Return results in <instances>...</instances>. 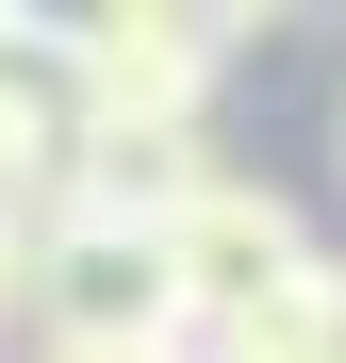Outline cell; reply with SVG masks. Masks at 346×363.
I'll return each instance as SVG.
<instances>
[{"mask_svg": "<svg viewBox=\"0 0 346 363\" xmlns=\"http://www.w3.org/2000/svg\"><path fill=\"white\" fill-rule=\"evenodd\" d=\"M17 330H182V281H165V199L50 182V199L17 215Z\"/></svg>", "mask_w": 346, "mask_h": 363, "instance_id": "6da1fadb", "label": "cell"}, {"mask_svg": "<svg viewBox=\"0 0 346 363\" xmlns=\"http://www.w3.org/2000/svg\"><path fill=\"white\" fill-rule=\"evenodd\" d=\"M198 363H330V264H297V281H264L248 314H214V330H182Z\"/></svg>", "mask_w": 346, "mask_h": 363, "instance_id": "277c9868", "label": "cell"}, {"mask_svg": "<svg viewBox=\"0 0 346 363\" xmlns=\"http://www.w3.org/2000/svg\"><path fill=\"white\" fill-rule=\"evenodd\" d=\"M17 363H198L182 330H33Z\"/></svg>", "mask_w": 346, "mask_h": 363, "instance_id": "8992f818", "label": "cell"}, {"mask_svg": "<svg viewBox=\"0 0 346 363\" xmlns=\"http://www.w3.org/2000/svg\"><path fill=\"white\" fill-rule=\"evenodd\" d=\"M330 363H346V264H330Z\"/></svg>", "mask_w": 346, "mask_h": 363, "instance_id": "9c48e42d", "label": "cell"}, {"mask_svg": "<svg viewBox=\"0 0 346 363\" xmlns=\"http://www.w3.org/2000/svg\"><path fill=\"white\" fill-rule=\"evenodd\" d=\"M297 264H330V248H313V215L280 199V182H248V165H198L182 199H165V281H182V330L248 314V297H264V281H297Z\"/></svg>", "mask_w": 346, "mask_h": 363, "instance_id": "3957f363", "label": "cell"}, {"mask_svg": "<svg viewBox=\"0 0 346 363\" xmlns=\"http://www.w3.org/2000/svg\"><path fill=\"white\" fill-rule=\"evenodd\" d=\"M313 149H330V182H346V67H330V116H313Z\"/></svg>", "mask_w": 346, "mask_h": 363, "instance_id": "52a82bcc", "label": "cell"}, {"mask_svg": "<svg viewBox=\"0 0 346 363\" xmlns=\"http://www.w3.org/2000/svg\"><path fill=\"white\" fill-rule=\"evenodd\" d=\"M0 347H17V215H0Z\"/></svg>", "mask_w": 346, "mask_h": 363, "instance_id": "ba28073f", "label": "cell"}, {"mask_svg": "<svg viewBox=\"0 0 346 363\" xmlns=\"http://www.w3.org/2000/svg\"><path fill=\"white\" fill-rule=\"evenodd\" d=\"M99 33H115V0H0V50H33V67H67Z\"/></svg>", "mask_w": 346, "mask_h": 363, "instance_id": "5b68a950", "label": "cell"}, {"mask_svg": "<svg viewBox=\"0 0 346 363\" xmlns=\"http://www.w3.org/2000/svg\"><path fill=\"white\" fill-rule=\"evenodd\" d=\"M50 83H67V149H83V133H214L231 50H214L198 0H115V33L67 50Z\"/></svg>", "mask_w": 346, "mask_h": 363, "instance_id": "7a4b0ae2", "label": "cell"}]
</instances>
